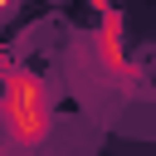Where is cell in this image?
<instances>
[{
  "mask_svg": "<svg viewBox=\"0 0 156 156\" xmlns=\"http://www.w3.org/2000/svg\"><path fill=\"white\" fill-rule=\"evenodd\" d=\"M0 127L10 132L15 146H39L54 127V98H49V83L24 68V63H10L0 73Z\"/></svg>",
  "mask_w": 156,
  "mask_h": 156,
  "instance_id": "1",
  "label": "cell"
},
{
  "mask_svg": "<svg viewBox=\"0 0 156 156\" xmlns=\"http://www.w3.org/2000/svg\"><path fill=\"white\" fill-rule=\"evenodd\" d=\"M98 58H102V68L112 73V83L136 88V68H132V58H127V49H122V15H117V10H102V24H98Z\"/></svg>",
  "mask_w": 156,
  "mask_h": 156,
  "instance_id": "2",
  "label": "cell"
},
{
  "mask_svg": "<svg viewBox=\"0 0 156 156\" xmlns=\"http://www.w3.org/2000/svg\"><path fill=\"white\" fill-rule=\"evenodd\" d=\"M15 5H20V0H0V20H5V15H15Z\"/></svg>",
  "mask_w": 156,
  "mask_h": 156,
  "instance_id": "3",
  "label": "cell"
}]
</instances>
